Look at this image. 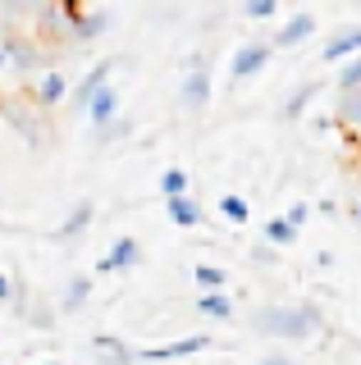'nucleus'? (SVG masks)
Instances as JSON below:
<instances>
[{
	"label": "nucleus",
	"mask_w": 361,
	"mask_h": 365,
	"mask_svg": "<svg viewBox=\"0 0 361 365\" xmlns=\"http://www.w3.org/2000/svg\"><path fill=\"white\" fill-rule=\"evenodd\" d=\"M252 329L275 342H307L325 329V311L315 302H265L252 311Z\"/></svg>",
	"instance_id": "obj_1"
},
{
	"label": "nucleus",
	"mask_w": 361,
	"mask_h": 365,
	"mask_svg": "<svg viewBox=\"0 0 361 365\" xmlns=\"http://www.w3.org/2000/svg\"><path fill=\"white\" fill-rule=\"evenodd\" d=\"M0 119H5V128L19 133V142L28 151H51V142H55L51 114H41L32 106L28 91H0Z\"/></svg>",
	"instance_id": "obj_2"
},
{
	"label": "nucleus",
	"mask_w": 361,
	"mask_h": 365,
	"mask_svg": "<svg viewBox=\"0 0 361 365\" xmlns=\"http://www.w3.org/2000/svg\"><path fill=\"white\" fill-rule=\"evenodd\" d=\"M5 32V55H9V73H19V78H37L41 73V64H46V46H41L32 32H19V28H0Z\"/></svg>",
	"instance_id": "obj_3"
},
{
	"label": "nucleus",
	"mask_w": 361,
	"mask_h": 365,
	"mask_svg": "<svg viewBox=\"0 0 361 365\" xmlns=\"http://www.w3.org/2000/svg\"><path fill=\"white\" fill-rule=\"evenodd\" d=\"M69 87L73 83H69V73H64V68H41V73L28 83V101L41 114H51V110H60L64 101H69Z\"/></svg>",
	"instance_id": "obj_4"
},
{
	"label": "nucleus",
	"mask_w": 361,
	"mask_h": 365,
	"mask_svg": "<svg viewBox=\"0 0 361 365\" xmlns=\"http://www.w3.org/2000/svg\"><path fill=\"white\" fill-rule=\"evenodd\" d=\"M210 91H215V83H210V68L201 55H193V68L183 73V83H178V110L188 114H201L210 106Z\"/></svg>",
	"instance_id": "obj_5"
},
{
	"label": "nucleus",
	"mask_w": 361,
	"mask_h": 365,
	"mask_svg": "<svg viewBox=\"0 0 361 365\" xmlns=\"http://www.w3.org/2000/svg\"><path fill=\"white\" fill-rule=\"evenodd\" d=\"M270 37H252V41H243L238 51H233V60H229V78L233 83H247V78H256V73H265V64H270Z\"/></svg>",
	"instance_id": "obj_6"
},
{
	"label": "nucleus",
	"mask_w": 361,
	"mask_h": 365,
	"mask_svg": "<svg viewBox=\"0 0 361 365\" xmlns=\"http://www.w3.org/2000/svg\"><path fill=\"white\" fill-rule=\"evenodd\" d=\"M60 9H64V19H69V37H73L78 46L96 41L101 32H106V23H110L106 9H83L78 0H60Z\"/></svg>",
	"instance_id": "obj_7"
},
{
	"label": "nucleus",
	"mask_w": 361,
	"mask_h": 365,
	"mask_svg": "<svg viewBox=\"0 0 361 365\" xmlns=\"http://www.w3.org/2000/svg\"><path fill=\"white\" fill-rule=\"evenodd\" d=\"M307 37H315V14L298 9V14H288L279 23V32L270 37V51H298V46H307Z\"/></svg>",
	"instance_id": "obj_8"
},
{
	"label": "nucleus",
	"mask_w": 361,
	"mask_h": 365,
	"mask_svg": "<svg viewBox=\"0 0 361 365\" xmlns=\"http://www.w3.org/2000/svg\"><path fill=\"white\" fill-rule=\"evenodd\" d=\"M210 347H215L210 334H193V338H178V342H161V347H142L138 361H183V356H201Z\"/></svg>",
	"instance_id": "obj_9"
},
{
	"label": "nucleus",
	"mask_w": 361,
	"mask_h": 365,
	"mask_svg": "<svg viewBox=\"0 0 361 365\" xmlns=\"http://www.w3.org/2000/svg\"><path fill=\"white\" fill-rule=\"evenodd\" d=\"M110 73H115V60H101V64H92V68H87V73H83V78H78V83L69 87V106H73V110H87L96 91H106V87H110Z\"/></svg>",
	"instance_id": "obj_10"
},
{
	"label": "nucleus",
	"mask_w": 361,
	"mask_h": 365,
	"mask_svg": "<svg viewBox=\"0 0 361 365\" xmlns=\"http://www.w3.org/2000/svg\"><path fill=\"white\" fill-rule=\"evenodd\" d=\"M133 265H142V242H138V237H119V242L96 260V274H123Z\"/></svg>",
	"instance_id": "obj_11"
},
{
	"label": "nucleus",
	"mask_w": 361,
	"mask_h": 365,
	"mask_svg": "<svg viewBox=\"0 0 361 365\" xmlns=\"http://www.w3.org/2000/svg\"><path fill=\"white\" fill-rule=\"evenodd\" d=\"M92 220H96V201H92V197L73 201V210L60 220V228H55V242H78V237L92 228Z\"/></svg>",
	"instance_id": "obj_12"
},
{
	"label": "nucleus",
	"mask_w": 361,
	"mask_h": 365,
	"mask_svg": "<svg viewBox=\"0 0 361 365\" xmlns=\"http://www.w3.org/2000/svg\"><path fill=\"white\" fill-rule=\"evenodd\" d=\"M357 55H361V23H352V28H343L338 37L325 41L320 60L325 64H347V60H357Z\"/></svg>",
	"instance_id": "obj_13"
},
{
	"label": "nucleus",
	"mask_w": 361,
	"mask_h": 365,
	"mask_svg": "<svg viewBox=\"0 0 361 365\" xmlns=\"http://www.w3.org/2000/svg\"><path fill=\"white\" fill-rule=\"evenodd\" d=\"M87 302H92V274H73L69 283H64L60 302H55V311L60 315H83Z\"/></svg>",
	"instance_id": "obj_14"
},
{
	"label": "nucleus",
	"mask_w": 361,
	"mask_h": 365,
	"mask_svg": "<svg viewBox=\"0 0 361 365\" xmlns=\"http://www.w3.org/2000/svg\"><path fill=\"white\" fill-rule=\"evenodd\" d=\"M92 351L106 365H138V347H128V342L115 338V334H96L92 338Z\"/></svg>",
	"instance_id": "obj_15"
},
{
	"label": "nucleus",
	"mask_w": 361,
	"mask_h": 365,
	"mask_svg": "<svg viewBox=\"0 0 361 365\" xmlns=\"http://www.w3.org/2000/svg\"><path fill=\"white\" fill-rule=\"evenodd\" d=\"M83 114L92 119V128H106L110 119H119L123 110H119V91H115V83H110L106 91H96V96H92V106H87Z\"/></svg>",
	"instance_id": "obj_16"
},
{
	"label": "nucleus",
	"mask_w": 361,
	"mask_h": 365,
	"mask_svg": "<svg viewBox=\"0 0 361 365\" xmlns=\"http://www.w3.org/2000/svg\"><path fill=\"white\" fill-rule=\"evenodd\" d=\"M334 123L361 137V87H357V91H338V101H334Z\"/></svg>",
	"instance_id": "obj_17"
},
{
	"label": "nucleus",
	"mask_w": 361,
	"mask_h": 365,
	"mask_svg": "<svg viewBox=\"0 0 361 365\" xmlns=\"http://www.w3.org/2000/svg\"><path fill=\"white\" fill-rule=\"evenodd\" d=\"M315 96H320V83H302V87H293L288 96H284V106H279V119H284V123H298Z\"/></svg>",
	"instance_id": "obj_18"
},
{
	"label": "nucleus",
	"mask_w": 361,
	"mask_h": 365,
	"mask_svg": "<svg viewBox=\"0 0 361 365\" xmlns=\"http://www.w3.org/2000/svg\"><path fill=\"white\" fill-rule=\"evenodd\" d=\"M165 210H169V224H178V228H197V224H206V210H201L193 197L165 201Z\"/></svg>",
	"instance_id": "obj_19"
},
{
	"label": "nucleus",
	"mask_w": 361,
	"mask_h": 365,
	"mask_svg": "<svg viewBox=\"0 0 361 365\" xmlns=\"http://www.w3.org/2000/svg\"><path fill=\"white\" fill-rule=\"evenodd\" d=\"M261 237H265V247H293V242H298V228H293L288 220H284V215H275V220H265L261 224Z\"/></svg>",
	"instance_id": "obj_20"
},
{
	"label": "nucleus",
	"mask_w": 361,
	"mask_h": 365,
	"mask_svg": "<svg viewBox=\"0 0 361 365\" xmlns=\"http://www.w3.org/2000/svg\"><path fill=\"white\" fill-rule=\"evenodd\" d=\"M197 311L210 319H233V297L229 292H197Z\"/></svg>",
	"instance_id": "obj_21"
},
{
	"label": "nucleus",
	"mask_w": 361,
	"mask_h": 365,
	"mask_svg": "<svg viewBox=\"0 0 361 365\" xmlns=\"http://www.w3.org/2000/svg\"><path fill=\"white\" fill-rule=\"evenodd\" d=\"M188 187H193V178H188V169L169 165L165 174H161V197H165V201H178V197H188Z\"/></svg>",
	"instance_id": "obj_22"
},
{
	"label": "nucleus",
	"mask_w": 361,
	"mask_h": 365,
	"mask_svg": "<svg viewBox=\"0 0 361 365\" xmlns=\"http://www.w3.org/2000/svg\"><path fill=\"white\" fill-rule=\"evenodd\" d=\"M220 215L229 224H247V220H252V205H247V197H238V192H224V197H220Z\"/></svg>",
	"instance_id": "obj_23"
},
{
	"label": "nucleus",
	"mask_w": 361,
	"mask_h": 365,
	"mask_svg": "<svg viewBox=\"0 0 361 365\" xmlns=\"http://www.w3.org/2000/svg\"><path fill=\"white\" fill-rule=\"evenodd\" d=\"M193 279H197V288H201V292H220L224 283H229V274H224L220 265H210V260H201V265L193 269Z\"/></svg>",
	"instance_id": "obj_24"
},
{
	"label": "nucleus",
	"mask_w": 361,
	"mask_h": 365,
	"mask_svg": "<svg viewBox=\"0 0 361 365\" xmlns=\"http://www.w3.org/2000/svg\"><path fill=\"white\" fill-rule=\"evenodd\" d=\"M24 319L32 329H55V319H60V311H55L51 302H41V297H32V306L24 311Z\"/></svg>",
	"instance_id": "obj_25"
},
{
	"label": "nucleus",
	"mask_w": 361,
	"mask_h": 365,
	"mask_svg": "<svg viewBox=\"0 0 361 365\" xmlns=\"http://www.w3.org/2000/svg\"><path fill=\"white\" fill-rule=\"evenodd\" d=\"M128 133H133V123L119 114V119H110V123H106V128H96V146H115L119 137H128Z\"/></svg>",
	"instance_id": "obj_26"
},
{
	"label": "nucleus",
	"mask_w": 361,
	"mask_h": 365,
	"mask_svg": "<svg viewBox=\"0 0 361 365\" xmlns=\"http://www.w3.org/2000/svg\"><path fill=\"white\" fill-rule=\"evenodd\" d=\"M334 83H338V91H357V87H361V55H357V60H347L343 68H338V78H334Z\"/></svg>",
	"instance_id": "obj_27"
},
{
	"label": "nucleus",
	"mask_w": 361,
	"mask_h": 365,
	"mask_svg": "<svg viewBox=\"0 0 361 365\" xmlns=\"http://www.w3.org/2000/svg\"><path fill=\"white\" fill-rule=\"evenodd\" d=\"M252 265H256V269H279V251L265 247V242H256V247H252Z\"/></svg>",
	"instance_id": "obj_28"
},
{
	"label": "nucleus",
	"mask_w": 361,
	"mask_h": 365,
	"mask_svg": "<svg viewBox=\"0 0 361 365\" xmlns=\"http://www.w3.org/2000/svg\"><path fill=\"white\" fill-rule=\"evenodd\" d=\"M243 14H247V19H275V14H279V5H275V0H247Z\"/></svg>",
	"instance_id": "obj_29"
},
{
	"label": "nucleus",
	"mask_w": 361,
	"mask_h": 365,
	"mask_svg": "<svg viewBox=\"0 0 361 365\" xmlns=\"http://www.w3.org/2000/svg\"><path fill=\"white\" fill-rule=\"evenodd\" d=\"M307 215H311V205H302V201H298V205H288V215H284V220H288V224H293V228L302 233V224H307Z\"/></svg>",
	"instance_id": "obj_30"
},
{
	"label": "nucleus",
	"mask_w": 361,
	"mask_h": 365,
	"mask_svg": "<svg viewBox=\"0 0 361 365\" xmlns=\"http://www.w3.org/2000/svg\"><path fill=\"white\" fill-rule=\"evenodd\" d=\"M256 365H298V361H293L288 351H270V356H261V361H256Z\"/></svg>",
	"instance_id": "obj_31"
},
{
	"label": "nucleus",
	"mask_w": 361,
	"mask_h": 365,
	"mask_svg": "<svg viewBox=\"0 0 361 365\" xmlns=\"http://www.w3.org/2000/svg\"><path fill=\"white\" fill-rule=\"evenodd\" d=\"M9 297H14V279H9V274H0V306H9Z\"/></svg>",
	"instance_id": "obj_32"
},
{
	"label": "nucleus",
	"mask_w": 361,
	"mask_h": 365,
	"mask_svg": "<svg viewBox=\"0 0 361 365\" xmlns=\"http://www.w3.org/2000/svg\"><path fill=\"white\" fill-rule=\"evenodd\" d=\"M0 73H9V55H5V32H0Z\"/></svg>",
	"instance_id": "obj_33"
},
{
	"label": "nucleus",
	"mask_w": 361,
	"mask_h": 365,
	"mask_svg": "<svg viewBox=\"0 0 361 365\" xmlns=\"http://www.w3.org/2000/svg\"><path fill=\"white\" fill-rule=\"evenodd\" d=\"M352 220H357V224H361V201H352Z\"/></svg>",
	"instance_id": "obj_34"
},
{
	"label": "nucleus",
	"mask_w": 361,
	"mask_h": 365,
	"mask_svg": "<svg viewBox=\"0 0 361 365\" xmlns=\"http://www.w3.org/2000/svg\"><path fill=\"white\" fill-rule=\"evenodd\" d=\"M41 365H64V361H41Z\"/></svg>",
	"instance_id": "obj_35"
}]
</instances>
